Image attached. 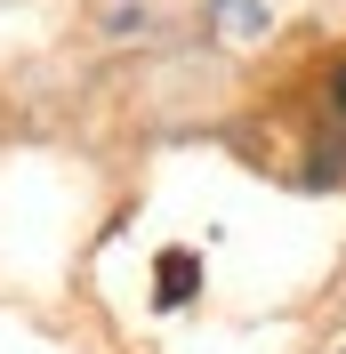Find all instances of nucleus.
<instances>
[{
  "label": "nucleus",
  "instance_id": "f257e3e1",
  "mask_svg": "<svg viewBox=\"0 0 346 354\" xmlns=\"http://www.w3.org/2000/svg\"><path fill=\"white\" fill-rule=\"evenodd\" d=\"M185 282H201V266H185V250H170V258H161V298H170V306H177V298H194Z\"/></svg>",
  "mask_w": 346,
  "mask_h": 354
},
{
  "label": "nucleus",
  "instance_id": "f03ea898",
  "mask_svg": "<svg viewBox=\"0 0 346 354\" xmlns=\"http://www.w3.org/2000/svg\"><path fill=\"white\" fill-rule=\"evenodd\" d=\"M330 105L346 113V57H338V65H330Z\"/></svg>",
  "mask_w": 346,
  "mask_h": 354
}]
</instances>
